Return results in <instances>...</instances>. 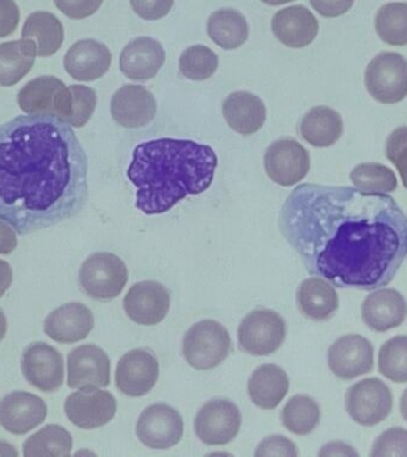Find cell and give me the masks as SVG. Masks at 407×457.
Segmentation results:
<instances>
[{
	"label": "cell",
	"mask_w": 407,
	"mask_h": 457,
	"mask_svg": "<svg viewBox=\"0 0 407 457\" xmlns=\"http://www.w3.org/2000/svg\"><path fill=\"white\" fill-rule=\"evenodd\" d=\"M280 230L310 274L374 291L407 256V216L392 196L349 186L303 184L280 211Z\"/></svg>",
	"instance_id": "6da1fadb"
},
{
	"label": "cell",
	"mask_w": 407,
	"mask_h": 457,
	"mask_svg": "<svg viewBox=\"0 0 407 457\" xmlns=\"http://www.w3.org/2000/svg\"><path fill=\"white\" fill-rule=\"evenodd\" d=\"M88 160L71 125L28 114L0 124V220L27 236L77 216Z\"/></svg>",
	"instance_id": "7a4b0ae2"
},
{
	"label": "cell",
	"mask_w": 407,
	"mask_h": 457,
	"mask_svg": "<svg viewBox=\"0 0 407 457\" xmlns=\"http://www.w3.org/2000/svg\"><path fill=\"white\" fill-rule=\"evenodd\" d=\"M217 166L213 148L191 139L143 142L132 152L127 170L136 187L135 206L148 216L168 212L186 196L205 192Z\"/></svg>",
	"instance_id": "3957f363"
},
{
	"label": "cell",
	"mask_w": 407,
	"mask_h": 457,
	"mask_svg": "<svg viewBox=\"0 0 407 457\" xmlns=\"http://www.w3.org/2000/svg\"><path fill=\"white\" fill-rule=\"evenodd\" d=\"M231 349V337L227 328L212 320L192 325L182 339V355L196 370H210L220 366Z\"/></svg>",
	"instance_id": "277c9868"
},
{
	"label": "cell",
	"mask_w": 407,
	"mask_h": 457,
	"mask_svg": "<svg viewBox=\"0 0 407 457\" xmlns=\"http://www.w3.org/2000/svg\"><path fill=\"white\" fill-rule=\"evenodd\" d=\"M79 282L86 295L96 300H112L128 282L124 261L112 253H96L87 257L79 270Z\"/></svg>",
	"instance_id": "5b68a950"
},
{
	"label": "cell",
	"mask_w": 407,
	"mask_h": 457,
	"mask_svg": "<svg viewBox=\"0 0 407 457\" xmlns=\"http://www.w3.org/2000/svg\"><path fill=\"white\" fill-rule=\"evenodd\" d=\"M18 106L28 114H45L70 121L73 110V96L60 79L43 75L29 81L18 92Z\"/></svg>",
	"instance_id": "8992f818"
},
{
	"label": "cell",
	"mask_w": 407,
	"mask_h": 457,
	"mask_svg": "<svg viewBox=\"0 0 407 457\" xmlns=\"http://www.w3.org/2000/svg\"><path fill=\"white\" fill-rule=\"evenodd\" d=\"M364 85L378 102H402L407 96V60L398 53L378 54L367 66Z\"/></svg>",
	"instance_id": "52a82bcc"
},
{
	"label": "cell",
	"mask_w": 407,
	"mask_h": 457,
	"mask_svg": "<svg viewBox=\"0 0 407 457\" xmlns=\"http://www.w3.org/2000/svg\"><path fill=\"white\" fill-rule=\"evenodd\" d=\"M237 336L243 352L253 356L270 355L285 341L286 323L273 310H253L239 324Z\"/></svg>",
	"instance_id": "ba28073f"
},
{
	"label": "cell",
	"mask_w": 407,
	"mask_h": 457,
	"mask_svg": "<svg viewBox=\"0 0 407 457\" xmlns=\"http://www.w3.org/2000/svg\"><path fill=\"white\" fill-rule=\"evenodd\" d=\"M345 409L353 421L362 427H374L389 416L393 395L378 378L356 382L345 393Z\"/></svg>",
	"instance_id": "9c48e42d"
},
{
	"label": "cell",
	"mask_w": 407,
	"mask_h": 457,
	"mask_svg": "<svg viewBox=\"0 0 407 457\" xmlns=\"http://www.w3.org/2000/svg\"><path fill=\"white\" fill-rule=\"evenodd\" d=\"M136 435L150 449H170L181 441L184 420L174 407L154 403L143 410L136 424Z\"/></svg>",
	"instance_id": "30bf717a"
},
{
	"label": "cell",
	"mask_w": 407,
	"mask_h": 457,
	"mask_svg": "<svg viewBox=\"0 0 407 457\" xmlns=\"http://www.w3.org/2000/svg\"><path fill=\"white\" fill-rule=\"evenodd\" d=\"M242 417L238 407L228 399H212L196 413V436L207 445H225L238 435Z\"/></svg>",
	"instance_id": "8fae6325"
},
{
	"label": "cell",
	"mask_w": 407,
	"mask_h": 457,
	"mask_svg": "<svg viewBox=\"0 0 407 457\" xmlns=\"http://www.w3.org/2000/svg\"><path fill=\"white\" fill-rule=\"evenodd\" d=\"M310 154L298 141L282 138L271 143L264 154V168L275 184L289 187L309 173Z\"/></svg>",
	"instance_id": "7c38bea8"
},
{
	"label": "cell",
	"mask_w": 407,
	"mask_h": 457,
	"mask_svg": "<svg viewBox=\"0 0 407 457\" xmlns=\"http://www.w3.org/2000/svg\"><path fill=\"white\" fill-rule=\"evenodd\" d=\"M64 412L75 427L93 430L110 423L116 416L117 402L112 393L98 387L81 388L64 403Z\"/></svg>",
	"instance_id": "4fadbf2b"
},
{
	"label": "cell",
	"mask_w": 407,
	"mask_h": 457,
	"mask_svg": "<svg viewBox=\"0 0 407 457\" xmlns=\"http://www.w3.org/2000/svg\"><path fill=\"white\" fill-rule=\"evenodd\" d=\"M21 371L32 387L45 393L55 392L64 381L63 357L45 342L32 343L21 357Z\"/></svg>",
	"instance_id": "5bb4252c"
},
{
	"label": "cell",
	"mask_w": 407,
	"mask_h": 457,
	"mask_svg": "<svg viewBox=\"0 0 407 457\" xmlns=\"http://www.w3.org/2000/svg\"><path fill=\"white\" fill-rule=\"evenodd\" d=\"M159 373V361L152 350H130L117 364L116 386L123 395L137 398L155 387Z\"/></svg>",
	"instance_id": "9a60e30c"
},
{
	"label": "cell",
	"mask_w": 407,
	"mask_h": 457,
	"mask_svg": "<svg viewBox=\"0 0 407 457\" xmlns=\"http://www.w3.org/2000/svg\"><path fill=\"white\" fill-rule=\"evenodd\" d=\"M328 364L342 380L370 373L374 367L373 345L361 335L342 336L328 348Z\"/></svg>",
	"instance_id": "2e32d148"
},
{
	"label": "cell",
	"mask_w": 407,
	"mask_h": 457,
	"mask_svg": "<svg viewBox=\"0 0 407 457\" xmlns=\"http://www.w3.org/2000/svg\"><path fill=\"white\" fill-rule=\"evenodd\" d=\"M123 307L127 316L136 324L154 327L161 323L170 311V292L157 281L137 282L124 296Z\"/></svg>",
	"instance_id": "e0dca14e"
},
{
	"label": "cell",
	"mask_w": 407,
	"mask_h": 457,
	"mask_svg": "<svg viewBox=\"0 0 407 457\" xmlns=\"http://www.w3.org/2000/svg\"><path fill=\"white\" fill-rule=\"evenodd\" d=\"M67 385L71 389L107 387L111 381V362L99 346L85 345L67 356Z\"/></svg>",
	"instance_id": "ac0fdd59"
},
{
	"label": "cell",
	"mask_w": 407,
	"mask_h": 457,
	"mask_svg": "<svg viewBox=\"0 0 407 457\" xmlns=\"http://www.w3.org/2000/svg\"><path fill=\"white\" fill-rule=\"evenodd\" d=\"M157 112L153 93L141 85H124L111 99V114L117 124L138 129L152 123Z\"/></svg>",
	"instance_id": "d6986e66"
},
{
	"label": "cell",
	"mask_w": 407,
	"mask_h": 457,
	"mask_svg": "<svg viewBox=\"0 0 407 457\" xmlns=\"http://www.w3.org/2000/svg\"><path fill=\"white\" fill-rule=\"evenodd\" d=\"M48 414L45 400L32 393L17 391L0 400V425L13 435L37 428Z\"/></svg>",
	"instance_id": "ffe728a7"
},
{
	"label": "cell",
	"mask_w": 407,
	"mask_h": 457,
	"mask_svg": "<svg viewBox=\"0 0 407 457\" xmlns=\"http://www.w3.org/2000/svg\"><path fill=\"white\" fill-rule=\"evenodd\" d=\"M95 328L92 311L81 303H67L57 307L43 324V330L53 341L71 345L82 341Z\"/></svg>",
	"instance_id": "44dd1931"
},
{
	"label": "cell",
	"mask_w": 407,
	"mask_h": 457,
	"mask_svg": "<svg viewBox=\"0 0 407 457\" xmlns=\"http://www.w3.org/2000/svg\"><path fill=\"white\" fill-rule=\"evenodd\" d=\"M112 54L102 42L81 39L68 49L64 56V70L78 81H95L110 70Z\"/></svg>",
	"instance_id": "7402d4cb"
},
{
	"label": "cell",
	"mask_w": 407,
	"mask_h": 457,
	"mask_svg": "<svg viewBox=\"0 0 407 457\" xmlns=\"http://www.w3.org/2000/svg\"><path fill=\"white\" fill-rule=\"evenodd\" d=\"M166 61L162 45L153 37H137L124 46L120 68L125 77L135 81L150 80L159 73Z\"/></svg>",
	"instance_id": "603a6c76"
},
{
	"label": "cell",
	"mask_w": 407,
	"mask_h": 457,
	"mask_svg": "<svg viewBox=\"0 0 407 457\" xmlns=\"http://www.w3.org/2000/svg\"><path fill=\"white\" fill-rule=\"evenodd\" d=\"M271 30L282 45L299 49L314 41L320 30V23L307 7L293 5L274 14Z\"/></svg>",
	"instance_id": "cb8c5ba5"
},
{
	"label": "cell",
	"mask_w": 407,
	"mask_h": 457,
	"mask_svg": "<svg viewBox=\"0 0 407 457\" xmlns=\"http://www.w3.org/2000/svg\"><path fill=\"white\" fill-rule=\"evenodd\" d=\"M406 316V300L396 289H378L368 295L362 303L363 321L368 328L377 332L400 327Z\"/></svg>",
	"instance_id": "d4e9b609"
},
{
	"label": "cell",
	"mask_w": 407,
	"mask_h": 457,
	"mask_svg": "<svg viewBox=\"0 0 407 457\" xmlns=\"http://www.w3.org/2000/svg\"><path fill=\"white\" fill-rule=\"evenodd\" d=\"M223 116L232 130L249 136L263 127L267 109L262 100L253 93L237 91L231 93L224 100Z\"/></svg>",
	"instance_id": "484cf974"
},
{
	"label": "cell",
	"mask_w": 407,
	"mask_h": 457,
	"mask_svg": "<svg viewBox=\"0 0 407 457\" xmlns=\"http://www.w3.org/2000/svg\"><path fill=\"white\" fill-rule=\"evenodd\" d=\"M289 389L286 371L277 364L257 367L248 382L252 402L262 410H273L284 400Z\"/></svg>",
	"instance_id": "4316f807"
},
{
	"label": "cell",
	"mask_w": 407,
	"mask_h": 457,
	"mask_svg": "<svg viewBox=\"0 0 407 457\" xmlns=\"http://www.w3.org/2000/svg\"><path fill=\"white\" fill-rule=\"evenodd\" d=\"M296 302L303 316L316 321L330 320L339 306L334 286L320 277L302 282L296 293Z\"/></svg>",
	"instance_id": "83f0119b"
},
{
	"label": "cell",
	"mask_w": 407,
	"mask_h": 457,
	"mask_svg": "<svg viewBox=\"0 0 407 457\" xmlns=\"http://www.w3.org/2000/svg\"><path fill=\"white\" fill-rule=\"evenodd\" d=\"M300 135L316 148L334 145L343 134L341 114L328 106L311 109L300 121Z\"/></svg>",
	"instance_id": "f1b7e54d"
},
{
	"label": "cell",
	"mask_w": 407,
	"mask_h": 457,
	"mask_svg": "<svg viewBox=\"0 0 407 457\" xmlns=\"http://www.w3.org/2000/svg\"><path fill=\"white\" fill-rule=\"evenodd\" d=\"M21 38L35 43L36 55L49 57L59 52L64 39V29L59 18L48 11H37L27 18Z\"/></svg>",
	"instance_id": "f546056e"
},
{
	"label": "cell",
	"mask_w": 407,
	"mask_h": 457,
	"mask_svg": "<svg viewBox=\"0 0 407 457\" xmlns=\"http://www.w3.org/2000/svg\"><path fill=\"white\" fill-rule=\"evenodd\" d=\"M36 48L30 39L0 43V86L11 87L34 67Z\"/></svg>",
	"instance_id": "4dcf8cb0"
},
{
	"label": "cell",
	"mask_w": 407,
	"mask_h": 457,
	"mask_svg": "<svg viewBox=\"0 0 407 457\" xmlns=\"http://www.w3.org/2000/svg\"><path fill=\"white\" fill-rule=\"evenodd\" d=\"M207 34L220 48L234 50L248 41L249 24L239 11L220 9L207 21Z\"/></svg>",
	"instance_id": "1f68e13d"
},
{
	"label": "cell",
	"mask_w": 407,
	"mask_h": 457,
	"mask_svg": "<svg viewBox=\"0 0 407 457\" xmlns=\"http://www.w3.org/2000/svg\"><path fill=\"white\" fill-rule=\"evenodd\" d=\"M73 438L61 425L49 424L24 442L25 457L71 456Z\"/></svg>",
	"instance_id": "d6a6232c"
},
{
	"label": "cell",
	"mask_w": 407,
	"mask_h": 457,
	"mask_svg": "<svg viewBox=\"0 0 407 457\" xmlns=\"http://www.w3.org/2000/svg\"><path fill=\"white\" fill-rule=\"evenodd\" d=\"M320 421V409L316 400L306 395L292 396L282 410V424L292 434L306 436Z\"/></svg>",
	"instance_id": "836d02e7"
},
{
	"label": "cell",
	"mask_w": 407,
	"mask_h": 457,
	"mask_svg": "<svg viewBox=\"0 0 407 457\" xmlns=\"http://www.w3.org/2000/svg\"><path fill=\"white\" fill-rule=\"evenodd\" d=\"M375 30L389 46L407 45V3H389L375 16Z\"/></svg>",
	"instance_id": "e575fe53"
},
{
	"label": "cell",
	"mask_w": 407,
	"mask_h": 457,
	"mask_svg": "<svg viewBox=\"0 0 407 457\" xmlns=\"http://www.w3.org/2000/svg\"><path fill=\"white\" fill-rule=\"evenodd\" d=\"M350 180L364 193L385 195L395 191L398 179L395 171L381 163H361L350 173Z\"/></svg>",
	"instance_id": "d590c367"
},
{
	"label": "cell",
	"mask_w": 407,
	"mask_h": 457,
	"mask_svg": "<svg viewBox=\"0 0 407 457\" xmlns=\"http://www.w3.org/2000/svg\"><path fill=\"white\" fill-rule=\"evenodd\" d=\"M217 54L209 46L195 45L182 52L179 60V70L182 77L193 81L207 80L218 70Z\"/></svg>",
	"instance_id": "8d00e7d4"
},
{
	"label": "cell",
	"mask_w": 407,
	"mask_h": 457,
	"mask_svg": "<svg viewBox=\"0 0 407 457\" xmlns=\"http://www.w3.org/2000/svg\"><path fill=\"white\" fill-rule=\"evenodd\" d=\"M378 371L396 384L407 382V336H395L382 345Z\"/></svg>",
	"instance_id": "74e56055"
},
{
	"label": "cell",
	"mask_w": 407,
	"mask_h": 457,
	"mask_svg": "<svg viewBox=\"0 0 407 457\" xmlns=\"http://www.w3.org/2000/svg\"><path fill=\"white\" fill-rule=\"evenodd\" d=\"M73 96V110L68 124L74 128H82L91 120L96 107V93L95 89L84 85H71Z\"/></svg>",
	"instance_id": "f35d334b"
},
{
	"label": "cell",
	"mask_w": 407,
	"mask_h": 457,
	"mask_svg": "<svg viewBox=\"0 0 407 457\" xmlns=\"http://www.w3.org/2000/svg\"><path fill=\"white\" fill-rule=\"evenodd\" d=\"M370 455L407 457V430L403 428H391L382 432L374 442Z\"/></svg>",
	"instance_id": "ab89813d"
},
{
	"label": "cell",
	"mask_w": 407,
	"mask_h": 457,
	"mask_svg": "<svg viewBox=\"0 0 407 457\" xmlns=\"http://www.w3.org/2000/svg\"><path fill=\"white\" fill-rule=\"evenodd\" d=\"M386 156L399 170L407 189V127H400L389 135L386 145Z\"/></svg>",
	"instance_id": "60d3db41"
},
{
	"label": "cell",
	"mask_w": 407,
	"mask_h": 457,
	"mask_svg": "<svg viewBox=\"0 0 407 457\" xmlns=\"http://www.w3.org/2000/svg\"><path fill=\"white\" fill-rule=\"evenodd\" d=\"M54 4L71 20H84L99 10L103 0H54Z\"/></svg>",
	"instance_id": "b9f144b4"
},
{
	"label": "cell",
	"mask_w": 407,
	"mask_h": 457,
	"mask_svg": "<svg viewBox=\"0 0 407 457\" xmlns=\"http://www.w3.org/2000/svg\"><path fill=\"white\" fill-rule=\"evenodd\" d=\"M132 10L145 21L166 17L174 5V0H130Z\"/></svg>",
	"instance_id": "7bdbcfd3"
},
{
	"label": "cell",
	"mask_w": 407,
	"mask_h": 457,
	"mask_svg": "<svg viewBox=\"0 0 407 457\" xmlns=\"http://www.w3.org/2000/svg\"><path fill=\"white\" fill-rule=\"evenodd\" d=\"M255 456H298L295 443L285 436H271L261 442Z\"/></svg>",
	"instance_id": "ee69618b"
},
{
	"label": "cell",
	"mask_w": 407,
	"mask_h": 457,
	"mask_svg": "<svg viewBox=\"0 0 407 457\" xmlns=\"http://www.w3.org/2000/svg\"><path fill=\"white\" fill-rule=\"evenodd\" d=\"M20 18V9L14 0H0V38L16 31Z\"/></svg>",
	"instance_id": "f6af8a7d"
},
{
	"label": "cell",
	"mask_w": 407,
	"mask_h": 457,
	"mask_svg": "<svg viewBox=\"0 0 407 457\" xmlns=\"http://www.w3.org/2000/svg\"><path fill=\"white\" fill-rule=\"evenodd\" d=\"M310 3L320 16L336 18L348 12L355 0H310Z\"/></svg>",
	"instance_id": "bcb514c9"
},
{
	"label": "cell",
	"mask_w": 407,
	"mask_h": 457,
	"mask_svg": "<svg viewBox=\"0 0 407 457\" xmlns=\"http://www.w3.org/2000/svg\"><path fill=\"white\" fill-rule=\"evenodd\" d=\"M17 245L16 231L6 221L0 220V255H10Z\"/></svg>",
	"instance_id": "7dc6e473"
},
{
	"label": "cell",
	"mask_w": 407,
	"mask_h": 457,
	"mask_svg": "<svg viewBox=\"0 0 407 457\" xmlns=\"http://www.w3.org/2000/svg\"><path fill=\"white\" fill-rule=\"evenodd\" d=\"M13 280V271L12 268H11L10 264L6 262V261L0 260V298L4 295L7 289L10 288L11 284H12Z\"/></svg>",
	"instance_id": "c3c4849f"
},
{
	"label": "cell",
	"mask_w": 407,
	"mask_h": 457,
	"mask_svg": "<svg viewBox=\"0 0 407 457\" xmlns=\"http://www.w3.org/2000/svg\"><path fill=\"white\" fill-rule=\"evenodd\" d=\"M7 331V320L5 314H4L3 310L0 309V341H3L4 337H5Z\"/></svg>",
	"instance_id": "681fc988"
},
{
	"label": "cell",
	"mask_w": 407,
	"mask_h": 457,
	"mask_svg": "<svg viewBox=\"0 0 407 457\" xmlns=\"http://www.w3.org/2000/svg\"><path fill=\"white\" fill-rule=\"evenodd\" d=\"M400 412L403 420L407 421V388L403 391L402 399H400Z\"/></svg>",
	"instance_id": "f907efd6"
},
{
	"label": "cell",
	"mask_w": 407,
	"mask_h": 457,
	"mask_svg": "<svg viewBox=\"0 0 407 457\" xmlns=\"http://www.w3.org/2000/svg\"><path fill=\"white\" fill-rule=\"evenodd\" d=\"M261 2L267 4V5L270 6H280L284 5V4L295 2V0H261Z\"/></svg>",
	"instance_id": "816d5d0a"
}]
</instances>
